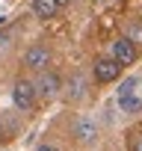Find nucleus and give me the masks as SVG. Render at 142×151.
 I'll return each mask as SVG.
<instances>
[{"mask_svg": "<svg viewBox=\"0 0 142 151\" xmlns=\"http://www.w3.org/2000/svg\"><path fill=\"white\" fill-rule=\"evenodd\" d=\"M36 83H30V80H18L15 83V89H12V101H15V107L18 110H24V113H30L33 107H36Z\"/></svg>", "mask_w": 142, "mask_h": 151, "instance_id": "1", "label": "nucleus"}, {"mask_svg": "<svg viewBox=\"0 0 142 151\" xmlns=\"http://www.w3.org/2000/svg\"><path fill=\"white\" fill-rule=\"evenodd\" d=\"M136 56H139V50H136V42H133V39L121 36V39L113 42V59H115L121 68H124V65H133Z\"/></svg>", "mask_w": 142, "mask_h": 151, "instance_id": "2", "label": "nucleus"}, {"mask_svg": "<svg viewBox=\"0 0 142 151\" xmlns=\"http://www.w3.org/2000/svg\"><path fill=\"white\" fill-rule=\"evenodd\" d=\"M24 65L33 71H47L50 65V47L47 45H30L24 50Z\"/></svg>", "mask_w": 142, "mask_h": 151, "instance_id": "3", "label": "nucleus"}, {"mask_svg": "<svg viewBox=\"0 0 142 151\" xmlns=\"http://www.w3.org/2000/svg\"><path fill=\"white\" fill-rule=\"evenodd\" d=\"M92 71H95V80H98V83H113L118 74H121V65H118L113 56H101V59H95Z\"/></svg>", "mask_w": 142, "mask_h": 151, "instance_id": "4", "label": "nucleus"}, {"mask_svg": "<svg viewBox=\"0 0 142 151\" xmlns=\"http://www.w3.org/2000/svg\"><path fill=\"white\" fill-rule=\"evenodd\" d=\"M36 92H39L42 98L56 95V92H59V77H56L53 71H42V74H39V80H36Z\"/></svg>", "mask_w": 142, "mask_h": 151, "instance_id": "5", "label": "nucleus"}, {"mask_svg": "<svg viewBox=\"0 0 142 151\" xmlns=\"http://www.w3.org/2000/svg\"><path fill=\"white\" fill-rule=\"evenodd\" d=\"M59 9H62V6L56 3V0H33V12H36V18H53Z\"/></svg>", "mask_w": 142, "mask_h": 151, "instance_id": "6", "label": "nucleus"}, {"mask_svg": "<svg viewBox=\"0 0 142 151\" xmlns=\"http://www.w3.org/2000/svg\"><path fill=\"white\" fill-rule=\"evenodd\" d=\"M95 136H98L95 122H92V119H80V122H77V139H80V142H95Z\"/></svg>", "mask_w": 142, "mask_h": 151, "instance_id": "7", "label": "nucleus"}, {"mask_svg": "<svg viewBox=\"0 0 142 151\" xmlns=\"http://www.w3.org/2000/svg\"><path fill=\"white\" fill-rule=\"evenodd\" d=\"M118 110H121V113H127V116H133V113H142V98H136V95L118 98Z\"/></svg>", "mask_w": 142, "mask_h": 151, "instance_id": "8", "label": "nucleus"}, {"mask_svg": "<svg viewBox=\"0 0 142 151\" xmlns=\"http://www.w3.org/2000/svg\"><path fill=\"white\" fill-rule=\"evenodd\" d=\"M136 83H139L136 77H127V80H124V83L118 86V98H127V95H133V89H136Z\"/></svg>", "mask_w": 142, "mask_h": 151, "instance_id": "9", "label": "nucleus"}, {"mask_svg": "<svg viewBox=\"0 0 142 151\" xmlns=\"http://www.w3.org/2000/svg\"><path fill=\"white\" fill-rule=\"evenodd\" d=\"M83 92H86V89H83V80H80V77H74V92H71V98H80Z\"/></svg>", "mask_w": 142, "mask_h": 151, "instance_id": "10", "label": "nucleus"}, {"mask_svg": "<svg viewBox=\"0 0 142 151\" xmlns=\"http://www.w3.org/2000/svg\"><path fill=\"white\" fill-rule=\"evenodd\" d=\"M39 151H59V148H56V145H42Z\"/></svg>", "mask_w": 142, "mask_h": 151, "instance_id": "11", "label": "nucleus"}, {"mask_svg": "<svg viewBox=\"0 0 142 151\" xmlns=\"http://www.w3.org/2000/svg\"><path fill=\"white\" fill-rule=\"evenodd\" d=\"M6 139V133H3V124H0V142H3Z\"/></svg>", "mask_w": 142, "mask_h": 151, "instance_id": "12", "label": "nucleus"}, {"mask_svg": "<svg viewBox=\"0 0 142 151\" xmlns=\"http://www.w3.org/2000/svg\"><path fill=\"white\" fill-rule=\"evenodd\" d=\"M56 3H59V6H68V3H71V0H56Z\"/></svg>", "mask_w": 142, "mask_h": 151, "instance_id": "13", "label": "nucleus"}, {"mask_svg": "<svg viewBox=\"0 0 142 151\" xmlns=\"http://www.w3.org/2000/svg\"><path fill=\"white\" fill-rule=\"evenodd\" d=\"M133 151H142V139H139V142H136V148H133Z\"/></svg>", "mask_w": 142, "mask_h": 151, "instance_id": "14", "label": "nucleus"}]
</instances>
